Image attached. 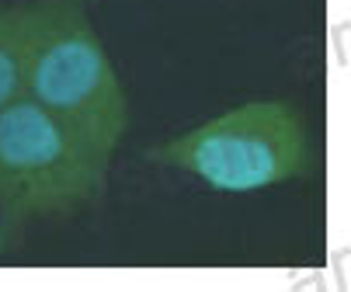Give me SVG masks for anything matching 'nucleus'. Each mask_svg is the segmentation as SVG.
Here are the masks:
<instances>
[{"mask_svg":"<svg viewBox=\"0 0 351 292\" xmlns=\"http://www.w3.org/2000/svg\"><path fill=\"white\" fill-rule=\"evenodd\" d=\"M25 97L112 160L129 129V97L97 38L84 0H35Z\"/></svg>","mask_w":351,"mask_h":292,"instance_id":"1","label":"nucleus"},{"mask_svg":"<svg viewBox=\"0 0 351 292\" xmlns=\"http://www.w3.org/2000/svg\"><path fill=\"white\" fill-rule=\"evenodd\" d=\"M146 160L184 171L216 191H261L306 178L313 139L295 105L261 97L146 150Z\"/></svg>","mask_w":351,"mask_h":292,"instance_id":"2","label":"nucleus"},{"mask_svg":"<svg viewBox=\"0 0 351 292\" xmlns=\"http://www.w3.org/2000/svg\"><path fill=\"white\" fill-rule=\"evenodd\" d=\"M108 164L32 97L0 108V223L63 219L105 195Z\"/></svg>","mask_w":351,"mask_h":292,"instance_id":"3","label":"nucleus"},{"mask_svg":"<svg viewBox=\"0 0 351 292\" xmlns=\"http://www.w3.org/2000/svg\"><path fill=\"white\" fill-rule=\"evenodd\" d=\"M35 28V0L0 4V108L25 94V60Z\"/></svg>","mask_w":351,"mask_h":292,"instance_id":"4","label":"nucleus"},{"mask_svg":"<svg viewBox=\"0 0 351 292\" xmlns=\"http://www.w3.org/2000/svg\"><path fill=\"white\" fill-rule=\"evenodd\" d=\"M14 236H18V230H11L8 223H0V254H4L11 243H14Z\"/></svg>","mask_w":351,"mask_h":292,"instance_id":"5","label":"nucleus"}]
</instances>
